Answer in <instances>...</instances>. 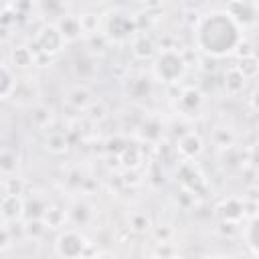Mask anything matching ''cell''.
Returning <instances> with one entry per match:
<instances>
[{
	"label": "cell",
	"mask_w": 259,
	"mask_h": 259,
	"mask_svg": "<svg viewBox=\"0 0 259 259\" xmlns=\"http://www.w3.org/2000/svg\"><path fill=\"white\" fill-rule=\"evenodd\" d=\"M243 40V30L233 22L225 10H210L202 14L194 26L196 47L212 59L229 57Z\"/></svg>",
	"instance_id": "cell-1"
},
{
	"label": "cell",
	"mask_w": 259,
	"mask_h": 259,
	"mask_svg": "<svg viewBox=\"0 0 259 259\" xmlns=\"http://www.w3.org/2000/svg\"><path fill=\"white\" fill-rule=\"evenodd\" d=\"M186 59L178 49H160L154 57V77L166 85H178L186 73Z\"/></svg>",
	"instance_id": "cell-2"
},
{
	"label": "cell",
	"mask_w": 259,
	"mask_h": 259,
	"mask_svg": "<svg viewBox=\"0 0 259 259\" xmlns=\"http://www.w3.org/2000/svg\"><path fill=\"white\" fill-rule=\"evenodd\" d=\"M63 47H65V38H63V34L59 32V28H57V24H42L40 28H38V32L34 34V40H32V51H34V55H36V59L38 57H47V59H51V57H55V55H59L61 51H63Z\"/></svg>",
	"instance_id": "cell-3"
},
{
	"label": "cell",
	"mask_w": 259,
	"mask_h": 259,
	"mask_svg": "<svg viewBox=\"0 0 259 259\" xmlns=\"http://www.w3.org/2000/svg\"><path fill=\"white\" fill-rule=\"evenodd\" d=\"M85 249H87V241L75 229L63 231L55 241V251L61 259H81L85 255Z\"/></svg>",
	"instance_id": "cell-4"
},
{
	"label": "cell",
	"mask_w": 259,
	"mask_h": 259,
	"mask_svg": "<svg viewBox=\"0 0 259 259\" xmlns=\"http://www.w3.org/2000/svg\"><path fill=\"white\" fill-rule=\"evenodd\" d=\"M180 184L190 192V194H198V192H204L206 188V180H204V174L198 170V166L192 162V160H184L180 166H178V172H176Z\"/></svg>",
	"instance_id": "cell-5"
},
{
	"label": "cell",
	"mask_w": 259,
	"mask_h": 259,
	"mask_svg": "<svg viewBox=\"0 0 259 259\" xmlns=\"http://www.w3.org/2000/svg\"><path fill=\"white\" fill-rule=\"evenodd\" d=\"M223 10L233 18V22L241 30L251 28L257 22V4L255 2H241V0L239 2H229Z\"/></svg>",
	"instance_id": "cell-6"
},
{
	"label": "cell",
	"mask_w": 259,
	"mask_h": 259,
	"mask_svg": "<svg viewBox=\"0 0 259 259\" xmlns=\"http://www.w3.org/2000/svg\"><path fill=\"white\" fill-rule=\"evenodd\" d=\"M217 217L221 223H241L245 217H247V208H245V198H239V196H227L223 198L217 208H214Z\"/></svg>",
	"instance_id": "cell-7"
},
{
	"label": "cell",
	"mask_w": 259,
	"mask_h": 259,
	"mask_svg": "<svg viewBox=\"0 0 259 259\" xmlns=\"http://www.w3.org/2000/svg\"><path fill=\"white\" fill-rule=\"evenodd\" d=\"M204 105V97L202 93L196 89V87H182L180 93H178V99H176V109L186 115V117H194L200 113Z\"/></svg>",
	"instance_id": "cell-8"
},
{
	"label": "cell",
	"mask_w": 259,
	"mask_h": 259,
	"mask_svg": "<svg viewBox=\"0 0 259 259\" xmlns=\"http://www.w3.org/2000/svg\"><path fill=\"white\" fill-rule=\"evenodd\" d=\"M136 20L125 16V14H113L109 20H107V26H105V36L107 40H125L130 38L134 32H136Z\"/></svg>",
	"instance_id": "cell-9"
},
{
	"label": "cell",
	"mask_w": 259,
	"mask_h": 259,
	"mask_svg": "<svg viewBox=\"0 0 259 259\" xmlns=\"http://www.w3.org/2000/svg\"><path fill=\"white\" fill-rule=\"evenodd\" d=\"M36 95H38V87H36V83H32V79H16L10 99L16 105L32 107V105H36Z\"/></svg>",
	"instance_id": "cell-10"
},
{
	"label": "cell",
	"mask_w": 259,
	"mask_h": 259,
	"mask_svg": "<svg viewBox=\"0 0 259 259\" xmlns=\"http://www.w3.org/2000/svg\"><path fill=\"white\" fill-rule=\"evenodd\" d=\"M0 217L8 223L24 217V198L20 194H4L0 196Z\"/></svg>",
	"instance_id": "cell-11"
},
{
	"label": "cell",
	"mask_w": 259,
	"mask_h": 259,
	"mask_svg": "<svg viewBox=\"0 0 259 259\" xmlns=\"http://www.w3.org/2000/svg\"><path fill=\"white\" fill-rule=\"evenodd\" d=\"M176 150L180 152V156H182L184 160H196V158L202 154V140H200L198 134L188 132V134H184V136L178 140Z\"/></svg>",
	"instance_id": "cell-12"
},
{
	"label": "cell",
	"mask_w": 259,
	"mask_h": 259,
	"mask_svg": "<svg viewBox=\"0 0 259 259\" xmlns=\"http://www.w3.org/2000/svg\"><path fill=\"white\" fill-rule=\"evenodd\" d=\"M132 47H134L132 51H134V55H136L138 59H154V57L160 53L156 38H154L152 34H148V32H140V34H136Z\"/></svg>",
	"instance_id": "cell-13"
},
{
	"label": "cell",
	"mask_w": 259,
	"mask_h": 259,
	"mask_svg": "<svg viewBox=\"0 0 259 259\" xmlns=\"http://www.w3.org/2000/svg\"><path fill=\"white\" fill-rule=\"evenodd\" d=\"M55 24H57L59 32L63 34L65 42H73V40H77V38L83 36L81 20H79V16H75V14H63V16L59 18V22H55Z\"/></svg>",
	"instance_id": "cell-14"
},
{
	"label": "cell",
	"mask_w": 259,
	"mask_h": 259,
	"mask_svg": "<svg viewBox=\"0 0 259 259\" xmlns=\"http://www.w3.org/2000/svg\"><path fill=\"white\" fill-rule=\"evenodd\" d=\"M65 101H67V105H71L73 109L85 111V109L93 103V95H91V91H89L85 85H75V87H71V89L67 91Z\"/></svg>",
	"instance_id": "cell-15"
},
{
	"label": "cell",
	"mask_w": 259,
	"mask_h": 259,
	"mask_svg": "<svg viewBox=\"0 0 259 259\" xmlns=\"http://www.w3.org/2000/svg\"><path fill=\"white\" fill-rule=\"evenodd\" d=\"M10 65L16 69H30L32 65H36V55L30 47L18 45L10 51Z\"/></svg>",
	"instance_id": "cell-16"
},
{
	"label": "cell",
	"mask_w": 259,
	"mask_h": 259,
	"mask_svg": "<svg viewBox=\"0 0 259 259\" xmlns=\"http://www.w3.org/2000/svg\"><path fill=\"white\" fill-rule=\"evenodd\" d=\"M73 71H75V75H77L81 81L93 79L95 73H97V59L91 57V55H83V57H79V59L75 61Z\"/></svg>",
	"instance_id": "cell-17"
},
{
	"label": "cell",
	"mask_w": 259,
	"mask_h": 259,
	"mask_svg": "<svg viewBox=\"0 0 259 259\" xmlns=\"http://www.w3.org/2000/svg\"><path fill=\"white\" fill-rule=\"evenodd\" d=\"M245 83H247V79L237 71L235 65L225 71V81H223V85H225V91H227L229 95H239V93H243Z\"/></svg>",
	"instance_id": "cell-18"
},
{
	"label": "cell",
	"mask_w": 259,
	"mask_h": 259,
	"mask_svg": "<svg viewBox=\"0 0 259 259\" xmlns=\"http://www.w3.org/2000/svg\"><path fill=\"white\" fill-rule=\"evenodd\" d=\"M18 170V156L8 150V148H2L0 150V176L8 178V176H14Z\"/></svg>",
	"instance_id": "cell-19"
},
{
	"label": "cell",
	"mask_w": 259,
	"mask_h": 259,
	"mask_svg": "<svg viewBox=\"0 0 259 259\" xmlns=\"http://www.w3.org/2000/svg\"><path fill=\"white\" fill-rule=\"evenodd\" d=\"M30 121H32L36 127H40V130L49 127V123L53 121V109H51L49 105H45V103L32 105V109H30Z\"/></svg>",
	"instance_id": "cell-20"
},
{
	"label": "cell",
	"mask_w": 259,
	"mask_h": 259,
	"mask_svg": "<svg viewBox=\"0 0 259 259\" xmlns=\"http://www.w3.org/2000/svg\"><path fill=\"white\" fill-rule=\"evenodd\" d=\"M16 77L12 73V69L4 63H0V99H8L12 89H14Z\"/></svg>",
	"instance_id": "cell-21"
},
{
	"label": "cell",
	"mask_w": 259,
	"mask_h": 259,
	"mask_svg": "<svg viewBox=\"0 0 259 259\" xmlns=\"http://www.w3.org/2000/svg\"><path fill=\"white\" fill-rule=\"evenodd\" d=\"M47 150L51 152V154H65L67 150H69V140H67V136L65 134H61V132H51L49 136H47Z\"/></svg>",
	"instance_id": "cell-22"
},
{
	"label": "cell",
	"mask_w": 259,
	"mask_h": 259,
	"mask_svg": "<svg viewBox=\"0 0 259 259\" xmlns=\"http://www.w3.org/2000/svg\"><path fill=\"white\" fill-rule=\"evenodd\" d=\"M235 67H237V71H239L245 79H255V77H257V71H259V63H257V57H255V55L239 57V63H237Z\"/></svg>",
	"instance_id": "cell-23"
},
{
	"label": "cell",
	"mask_w": 259,
	"mask_h": 259,
	"mask_svg": "<svg viewBox=\"0 0 259 259\" xmlns=\"http://www.w3.org/2000/svg\"><path fill=\"white\" fill-rule=\"evenodd\" d=\"M255 233H257V219H251L249 225L243 229V241H245V245H247V249L251 251L253 257H257V237H255Z\"/></svg>",
	"instance_id": "cell-24"
},
{
	"label": "cell",
	"mask_w": 259,
	"mask_h": 259,
	"mask_svg": "<svg viewBox=\"0 0 259 259\" xmlns=\"http://www.w3.org/2000/svg\"><path fill=\"white\" fill-rule=\"evenodd\" d=\"M42 221H45L47 227H59V225H63L67 221V212L61 210V208H55V206H47Z\"/></svg>",
	"instance_id": "cell-25"
},
{
	"label": "cell",
	"mask_w": 259,
	"mask_h": 259,
	"mask_svg": "<svg viewBox=\"0 0 259 259\" xmlns=\"http://www.w3.org/2000/svg\"><path fill=\"white\" fill-rule=\"evenodd\" d=\"M89 214L91 212H89V206L85 202H75L73 208L69 210V217H71V221L75 225H85L89 221Z\"/></svg>",
	"instance_id": "cell-26"
},
{
	"label": "cell",
	"mask_w": 259,
	"mask_h": 259,
	"mask_svg": "<svg viewBox=\"0 0 259 259\" xmlns=\"http://www.w3.org/2000/svg\"><path fill=\"white\" fill-rule=\"evenodd\" d=\"M130 225H132V229L134 231H148L150 229V219H148V214H144V212H136V214H132V219H130Z\"/></svg>",
	"instance_id": "cell-27"
},
{
	"label": "cell",
	"mask_w": 259,
	"mask_h": 259,
	"mask_svg": "<svg viewBox=\"0 0 259 259\" xmlns=\"http://www.w3.org/2000/svg\"><path fill=\"white\" fill-rule=\"evenodd\" d=\"M24 229H26V233H28L30 237H40L49 227L45 225V221H42V219H32V221H28V223H26V227H24Z\"/></svg>",
	"instance_id": "cell-28"
},
{
	"label": "cell",
	"mask_w": 259,
	"mask_h": 259,
	"mask_svg": "<svg viewBox=\"0 0 259 259\" xmlns=\"http://www.w3.org/2000/svg\"><path fill=\"white\" fill-rule=\"evenodd\" d=\"M85 111H87V115H89L91 119H97V121H99V119H103V117H105V113H107V111H105V105H103L101 101H97V103L93 101Z\"/></svg>",
	"instance_id": "cell-29"
},
{
	"label": "cell",
	"mask_w": 259,
	"mask_h": 259,
	"mask_svg": "<svg viewBox=\"0 0 259 259\" xmlns=\"http://www.w3.org/2000/svg\"><path fill=\"white\" fill-rule=\"evenodd\" d=\"M10 245V233L4 225H0V249H6Z\"/></svg>",
	"instance_id": "cell-30"
},
{
	"label": "cell",
	"mask_w": 259,
	"mask_h": 259,
	"mask_svg": "<svg viewBox=\"0 0 259 259\" xmlns=\"http://www.w3.org/2000/svg\"><path fill=\"white\" fill-rule=\"evenodd\" d=\"M93 259H115L111 253H99V255H95Z\"/></svg>",
	"instance_id": "cell-31"
},
{
	"label": "cell",
	"mask_w": 259,
	"mask_h": 259,
	"mask_svg": "<svg viewBox=\"0 0 259 259\" xmlns=\"http://www.w3.org/2000/svg\"><path fill=\"white\" fill-rule=\"evenodd\" d=\"M204 259H227V257H223V255H212V257H204Z\"/></svg>",
	"instance_id": "cell-32"
},
{
	"label": "cell",
	"mask_w": 259,
	"mask_h": 259,
	"mask_svg": "<svg viewBox=\"0 0 259 259\" xmlns=\"http://www.w3.org/2000/svg\"><path fill=\"white\" fill-rule=\"evenodd\" d=\"M0 12H2V4H0Z\"/></svg>",
	"instance_id": "cell-33"
}]
</instances>
